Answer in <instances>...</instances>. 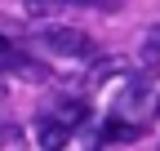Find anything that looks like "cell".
I'll return each instance as SVG.
<instances>
[{"instance_id": "obj_1", "label": "cell", "mask_w": 160, "mask_h": 151, "mask_svg": "<svg viewBox=\"0 0 160 151\" xmlns=\"http://www.w3.org/2000/svg\"><path fill=\"white\" fill-rule=\"evenodd\" d=\"M31 40H36V49L58 53V58L93 62V40H89L80 27H62V22H53V27H36V31H31Z\"/></svg>"}, {"instance_id": "obj_2", "label": "cell", "mask_w": 160, "mask_h": 151, "mask_svg": "<svg viewBox=\"0 0 160 151\" xmlns=\"http://www.w3.org/2000/svg\"><path fill=\"white\" fill-rule=\"evenodd\" d=\"M67 134H71V124H67V120H58V116H45V120H40V142H45L49 151H62Z\"/></svg>"}, {"instance_id": "obj_3", "label": "cell", "mask_w": 160, "mask_h": 151, "mask_svg": "<svg viewBox=\"0 0 160 151\" xmlns=\"http://www.w3.org/2000/svg\"><path fill=\"white\" fill-rule=\"evenodd\" d=\"M102 138H111V142H133V138H142V129H138V124H129V120H107L102 124Z\"/></svg>"}, {"instance_id": "obj_4", "label": "cell", "mask_w": 160, "mask_h": 151, "mask_svg": "<svg viewBox=\"0 0 160 151\" xmlns=\"http://www.w3.org/2000/svg\"><path fill=\"white\" fill-rule=\"evenodd\" d=\"M125 71V62L120 58H107V62H93V71H89V85H98V80H107V76H120Z\"/></svg>"}, {"instance_id": "obj_5", "label": "cell", "mask_w": 160, "mask_h": 151, "mask_svg": "<svg viewBox=\"0 0 160 151\" xmlns=\"http://www.w3.org/2000/svg\"><path fill=\"white\" fill-rule=\"evenodd\" d=\"M18 62V49H13V40L9 36H0V67H13Z\"/></svg>"}, {"instance_id": "obj_6", "label": "cell", "mask_w": 160, "mask_h": 151, "mask_svg": "<svg viewBox=\"0 0 160 151\" xmlns=\"http://www.w3.org/2000/svg\"><path fill=\"white\" fill-rule=\"evenodd\" d=\"M58 5H62V0H27L31 18H40V13H58Z\"/></svg>"}, {"instance_id": "obj_7", "label": "cell", "mask_w": 160, "mask_h": 151, "mask_svg": "<svg viewBox=\"0 0 160 151\" xmlns=\"http://www.w3.org/2000/svg\"><path fill=\"white\" fill-rule=\"evenodd\" d=\"M142 49H147V58H160V27H151V31H147Z\"/></svg>"}, {"instance_id": "obj_8", "label": "cell", "mask_w": 160, "mask_h": 151, "mask_svg": "<svg viewBox=\"0 0 160 151\" xmlns=\"http://www.w3.org/2000/svg\"><path fill=\"white\" fill-rule=\"evenodd\" d=\"M151 116H156V120H160V98H156V102H151Z\"/></svg>"}]
</instances>
